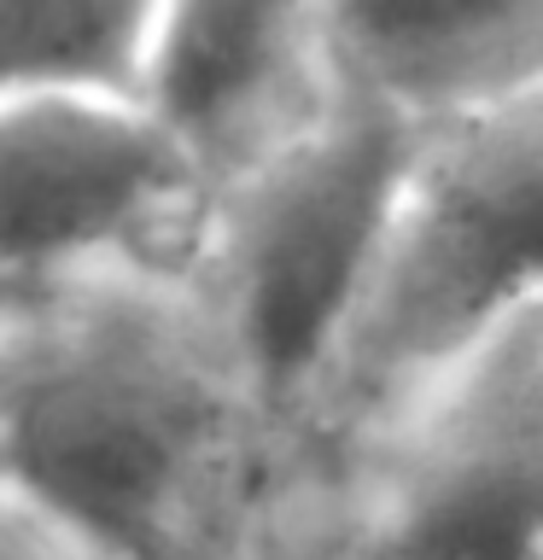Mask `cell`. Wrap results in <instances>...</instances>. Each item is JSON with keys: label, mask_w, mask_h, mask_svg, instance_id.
I'll use <instances>...</instances> for the list:
<instances>
[{"label": "cell", "mask_w": 543, "mask_h": 560, "mask_svg": "<svg viewBox=\"0 0 543 560\" xmlns=\"http://www.w3.org/2000/svg\"><path fill=\"white\" fill-rule=\"evenodd\" d=\"M280 427L187 262L0 292V490L117 560H257Z\"/></svg>", "instance_id": "cell-1"}, {"label": "cell", "mask_w": 543, "mask_h": 560, "mask_svg": "<svg viewBox=\"0 0 543 560\" xmlns=\"http://www.w3.org/2000/svg\"><path fill=\"white\" fill-rule=\"evenodd\" d=\"M543 310V94L427 135L280 455L327 444Z\"/></svg>", "instance_id": "cell-2"}, {"label": "cell", "mask_w": 543, "mask_h": 560, "mask_svg": "<svg viewBox=\"0 0 543 560\" xmlns=\"http://www.w3.org/2000/svg\"><path fill=\"white\" fill-rule=\"evenodd\" d=\"M269 560H543V310L327 444L287 450Z\"/></svg>", "instance_id": "cell-3"}, {"label": "cell", "mask_w": 543, "mask_h": 560, "mask_svg": "<svg viewBox=\"0 0 543 560\" xmlns=\"http://www.w3.org/2000/svg\"><path fill=\"white\" fill-rule=\"evenodd\" d=\"M415 147L420 135L345 77L315 129L205 192L187 269L240 339L280 432L357 292Z\"/></svg>", "instance_id": "cell-4"}, {"label": "cell", "mask_w": 543, "mask_h": 560, "mask_svg": "<svg viewBox=\"0 0 543 560\" xmlns=\"http://www.w3.org/2000/svg\"><path fill=\"white\" fill-rule=\"evenodd\" d=\"M205 187L135 94L0 105V292L100 262H187Z\"/></svg>", "instance_id": "cell-5"}, {"label": "cell", "mask_w": 543, "mask_h": 560, "mask_svg": "<svg viewBox=\"0 0 543 560\" xmlns=\"http://www.w3.org/2000/svg\"><path fill=\"white\" fill-rule=\"evenodd\" d=\"M339 82L327 0H158L135 100L217 192L315 129Z\"/></svg>", "instance_id": "cell-6"}, {"label": "cell", "mask_w": 543, "mask_h": 560, "mask_svg": "<svg viewBox=\"0 0 543 560\" xmlns=\"http://www.w3.org/2000/svg\"><path fill=\"white\" fill-rule=\"evenodd\" d=\"M339 70L409 135L543 94V0H327Z\"/></svg>", "instance_id": "cell-7"}, {"label": "cell", "mask_w": 543, "mask_h": 560, "mask_svg": "<svg viewBox=\"0 0 543 560\" xmlns=\"http://www.w3.org/2000/svg\"><path fill=\"white\" fill-rule=\"evenodd\" d=\"M147 0H0V105L35 94H135Z\"/></svg>", "instance_id": "cell-8"}, {"label": "cell", "mask_w": 543, "mask_h": 560, "mask_svg": "<svg viewBox=\"0 0 543 560\" xmlns=\"http://www.w3.org/2000/svg\"><path fill=\"white\" fill-rule=\"evenodd\" d=\"M0 560H117L112 549L77 537L70 525L47 520L42 508L0 490Z\"/></svg>", "instance_id": "cell-9"}, {"label": "cell", "mask_w": 543, "mask_h": 560, "mask_svg": "<svg viewBox=\"0 0 543 560\" xmlns=\"http://www.w3.org/2000/svg\"><path fill=\"white\" fill-rule=\"evenodd\" d=\"M257 560H269V555H263V549H257Z\"/></svg>", "instance_id": "cell-10"}]
</instances>
